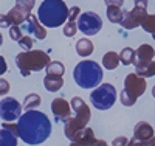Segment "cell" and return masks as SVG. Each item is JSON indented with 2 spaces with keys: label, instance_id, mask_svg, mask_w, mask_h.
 Returning <instances> with one entry per match:
<instances>
[{
  "label": "cell",
  "instance_id": "obj_27",
  "mask_svg": "<svg viewBox=\"0 0 155 146\" xmlns=\"http://www.w3.org/2000/svg\"><path fill=\"white\" fill-rule=\"evenodd\" d=\"M141 28H143L146 33L153 34L155 33V14H147L141 23Z\"/></svg>",
  "mask_w": 155,
  "mask_h": 146
},
{
  "label": "cell",
  "instance_id": "obj_15",
  "mask_svg": "<svg viewBox=\"0 0 155 146\" xmlns=\"http://www.w3.org/2000/svg\"><path fill=\"white\" fill-rule=\"evenodd\" d=\"M65 124H64V134H65V137L71 141L73 140V137L79 132L81 129H84V127H87V124L82 121V120H79L78 117H70L67 121H64Z\"/></svg>",
  "mask_w": 155,
  "mask_h": 146
},
{
  "label": "cell",
  "instance_id": "obj_40",
  "mask_svg": "<svg viewBox=\"0 0 155 146\" xmlns=\"http://www.w3.org/2000/svg\"><path fill=\"white\" fill-rule=\"evenodd\" d=\"M70 146H88V144H84V143H79V141H71Z\"/></svg>",
  "mask_w": 155,
  "mask_h": 146
},
{
  "label": "cell",
  "instance_id": "obj_32",
  "mask_svg": "<svg viewBox=\"0 0 155 146\" xmlns=\"http://www.w3.org/2000/svg\"><path fill=\"white\" fill-rule=\"evenodd\" d=\"M127 146H155V137H152L150 140H146V141H140L137 138H132V140H129Z\"/></svg>",
  "mask_w": 155,
  "mask_h": 146
},
{
  "label": "cell",
  "instance_id": "obj_33",
  "mask_svg": "<svg viewBox=\"0 0 155 146\" xmlns=\"http://www.w3.org/2000/svg\"><path fill=\"white\" fill-rule=\"evenodd\" d=\"M127 144H129V140H127V137H124V135L115 137V140L112 141V146H127Z\"/></svg>",
  "mask_w": 155,
  "mask_h": 146
},
{
  "label": "cell",
  "instance_id": "obj_30",
  "mask_svg": "<svg viewBox=\"0 0 155 146\" xmlns=\"http://www.w3.org/2000/svg\"><path fill=\"white\" fill-rule=\"evenodd\" d=\"M34 2L36 0H17V6H20L27 14H31V9L34 8Z\"/></svg>",
  "mask_w": 155,
  "mask_h": 146
},
{
  "label": "cell",
  "instance_id": "obj_24",
  "mask_svg": "<svg viewBox=\"0 0 155 146\" xmlns=\"http://www.w3.org/2000/svg\"><path fill=\"white\" fill-rule=\"evenodd\" d=\"M41 103H42V98L39 97L37 93H30L23 100V109L25 110H34L36 107L41 106Z\"/></svg>",
  "mask_w": 155,
  "mask_h": 146
},
{
  "label": "cell",
  "instance_id": "obj_38",
  "mask_svg": "<svg viewBox=\"0 0 155 146\" xmlns=\"http://www.w3.org/2000/svg\"><path fill=\"white\" fill-rule=\"evenodd\" d=\"M0 62H2V67H0V72H2V75L6 72V61H5V58L2 56L0 58Z\"/></svg>",
  "mask_w": 155,
  "mask_h": 146
},
{
  "label": "cell",
  "instance_id": "obj_16",
  "mask_svg": "<svg viewBox=\"0 0 155 146\" xmlns=\"http://www.w3.org/2000/svg\"><path fill=\"white\" fill-rule=\"evenodd\" d=\"M152 137H155L153 134V127L146 123V121H138L134 127V138L140 140V141H146V140H150Z\"/></svg>",
  "mask_w": 155,
  "mask_h": 146
},
{
  "label": "cell",
  "instance_id": "obj_3",
  "mask_svg": "<svg viewBox=\"0 0 155 146\" xmlns=\"http://www.w3.org/2000/svg\"><path fill=\"white\" fill-rule=\"evenodd\" d=\"M102 67L95 61H81L73 70V79L81 89L98 87L102 81Z\"/></svg>",
  "mask_w": 155,
  "mask_h": 146
},
{
  "label": "cell",
  "instance_id": "obj_5",
  "mask_svg": "<svg viewBox=\"0 0 155 146\" xmlns=\"http://www.w3.org/2000/svg\"><path fill=\"white\" fill-rule=\"evenodd\" d=\"M146 79L137 73H129L124 79V90L121 92V103L126 107H132L138 97L146 92Z\"/></svg>",
  "mask_w": 155,
  "mask_h": 146
},
{
  "label": "cell",
  "instance_id": "obj_20",
  "mask_svg": "<svg viewBox=\"0 0 155 146\" xmlns=\"http://www.w3.org/2000/svg\"><path fill=\"white\" fill-rule=\"evenodd\" d=\"M95 140H96V138H95V132H93V129L84 127V129H81V131L73 137L71 141H79V143H84V144H88V146H90Z\"/></svg>",
  "mask_w": 155,
  "mask_h": 146
},
{
  "label": "cell",
  "instance_id": "obj_14",
  "mask_svg": "<svg viewBox=\"0 0 155 146\" xmlns=\"http://www.w3.org/2000/svg\"><path fill=\"white\" fill-rule=\"evenodd\" d=\"M71 107H73V110L76 114L74 117H78L85 124H88L90 118H92V112H90V107L85 104V101L81 97H73L71 98Z\"/></svg>",
  "mask_w": 155,
  "mask_h": 146
},
{
  "label": "cell",
  "instance_id": "obj_10",
  "mask_svg": "<svg viewBox=\"0 0 155 146\" xmlns=\"http://www.w3.org/2000/svg\"><path fill=\"white\" fill-rule=\"evenodd\" d=\"M19 131L17 124H11L8 121L2 123V131H0V146H17L19 140Z\"/></svg>",
  "mask_w": 155,
  "mask_h": 146
},
{
  "label": "cell",
  "instance_id": "obj_35",
  "mask_svg": "<svg viewBox=\"0 0 155 146\" xmlns=\"http://www.w3.org/2000/svg\"><path fill=\"white\" fill-rule=\"evenodd\" d=\"M79 12H81L79 6H73V8H70V16H68V20L74 22V20H76V17H78V14H79Z\"/></svg>",
  "mask_w": 155,
  "mask_h": 146
},
{
  "label": "cell",
  "instance_id": "obj_25",
  "mask_svg": "<svg viewBox=\"0 0 155 146\" xmlns=\"http://www.w3.org/2000/svg\"><path fill=\"white\" fill-rule=\"evenodd\" d=\"M120 58H121V64H124V65L135 64V61H137V51L134 48H130V47H126V48L121 50Z\"/></svg>",
  "mask_w": 155,
  "mask_h": 146
},
{
  "label": "cell",
  "instance_id": "obj_42",
  "mask_svg": "<svg viewBox=\"0 0 155 146\" xmlns=\"http://www.w3.org/2000/svg\"><path fill=\"white\" fill-rule=\"evenodd\" d=\"M152 36H153V41H155V33H153V34H152Z\"/></svg>",
  "mask_w": 155,
  "mask_h": 146
},
{
  "label": "cell",
  "instance_id": "obj_17",
  "mask_svg": "<svg viewBox=\"0 0 155 146\" xmlns=\"http://www.w3.org/2000/svg\"><path fill=\"white\" fill-rule=\"evenodd\" d=\"M44 86L48 92H58L64 87V78L59 75H47L44 78Z\"/></svg>",
  "mask_w": 155,
  "mask_h": 146
},
{
  "label": "cell",
  "instance_id": "obj_31",
  "mask_svg": "<svg viewBox=\"0 0 155 146\" xmlns=\"http://www.w3.org/2000/svg\"><path fill=\"white\" fill-rule=\"evenodd\" d=\"M19 45H20V48L22 50H25V51H30L31 48H33V39L30 37V34L28 36H23L20 41H19Z\"/></svg>",
  "mask_w": 155,
  "mask_h": 146
},
{
  "label": "cell",
  "instance_id": "obj_28",
  "mask_svg": "<svg viewBox=\"0 0 155 146\" xmlns=\"http://www.w3.org/2000/svg\"><path fill=\"white\" fill-rule=\"evenodd\" d=\"M78 25L74 23V22H71V20H68L65 25H64V34H65L67 37H73L76 33H78Z\"/></svg>",
  "mask_w": 155,
  "mask_h": 146
},
{
  "label": "cell",
  "instance_id": "obj_4",
  "mask_svg": "<svg viewBox=\"0 0 155 146\" xmlns=\"http://www.w3.org/2000/svg\"><path fill=\"white\" fill-rule=\"evenodd\" d=\"M51 62L48 53L42 50H30L22 51L16 56V64L22 73V76H30L31 72H41L47 69V65Z\"/></svg>",
  "mask_w": 155,
  "mask_h": 146
},
{
  "label": "cell",
  "instance_id": "obj_41",
  "mask_svg": "<svg viewBox=\"0 0 155 146\" xmlns=\"http://www.w3.org/2000/svg\"><path fill=\"white\" fill-rule=\"evenodd\" d=\"M152 97H153V98H155V86H153V87H152Z\"/></svg>",
  "mask_w": 155,
  "mask_h": 146
},
{
  "label": "cell",
  "instance_id": "obj_8",
  "mask_svg": "<svg viewBox=\"0 0 155 146\" xmlns=\"http://www.w3.org/2000/svg\"><path fill=\"white\" fill-rule=\"evenodd\" d=\"M22 109L23 104H20L17 100L11 98V97H5L2 98L0 103V117H2V121H14L17 118L22 117Z\"/></svg>",
  "mask_w": 155,
  "mask_h": 146
},
{
  "label": "cell",
  "instance_id": "obj_11",
  "mask_svg": "<svg viewBox=\"0 0 155 146\" xmlns=\"http://www.w3.org/2000/svg\"><path fill=\"white\" fill-rule=\"evenodd\" d=\"M71 103H67L64 98H54L51 101V112L58 121H67L71 117Z\"/></svg>",
  "mask_w": 155,
  "mask_h": 146
},
{
  "label": "cell",
  "instance_id": "obj_22",
  "mask_svg": "<svg viewBox=\"0 0 155 146\" xmlns=\"http://www.w3.org/2000/svg\"><path fill=\"white\" fill-rule=\"evenodd\" d=\"M76 53L79 56H82V58L90 56L93 53V42L90 41V39H87V37L81 39V41H78V44H76Z\"/></svg>",
  "mask_w": 155,
  "mask_h": 146
},
{
  "label": "cell",
  "instance_id": "obj_1",
  "mask_svg": "<svg viewBox=\"0 0 155 146\" xmlns=\"http://www.w3.org/2000/svg\"><path fill=\"white\" fill-rule=\"evenodd\" d=\"M19 137L23 143L36 146L44 143L51 134L50 118L39 110H27L17 121Z\"/></svg>",
  "mask_w": 155,
  "mask_h": 146
},
{
  "label": "cell",
  "instance_id": "obj_21",
  "mask_svg": "<svg viewBox=\"0 0 155 146\" xmlns=\"http://www.w3.org/2000/svg\"><path fill=\"white\" fill-rule=\"evenodd\" d=\"M120 62H121V58L115 51H109L102 56V67L107 70H115L120 65Z\"/></svg>",
  "mask_w": 155,
  "mask_h": 146
},
{
  "label": "cell",
  "instance_id": "obj_9",
  "mask_svg": "<svg viewBox=\"0 0 155 146\" xmlns=\"http://www.w3.org/2000/svg\"><path fill=\"white\" fill-rule=\"evenodd\" d=\"M146 9L147 8L135 5V8L132 11H124V17H123V22L120 25L124 30H134V28H137V26H141L144 17L147 16Z\"/></svg>",
  "mask_w": 155,
  "mask_h": 146
},
{
  "label": "cell",
  "instance_id": "obj_36",
  "mask_svg": "<svg viewBox=\"0 0 155 146\" xmlns=\"http://www.w3.org/2000/svg\"><path fill=\"white\" fill-rule=\"evenodd\" d=\"M104 2L107 3V6H110V5H115V6H121V5L124 3V0H104Z\"/></svg>",
  "mask_w": 155,
  "mask_h": 146
},
{
  "label": "cell",
  "instance_id": "obj_39",
  "mask_svg": "<svg viewBox=\"0 0 155 146\" xmlns=\"http://www.w3.org/2000/svg\"><path fill=\"white\" fill-rule=\"evenodd\" d=\"M135 5L143 6V8H147V0H135Z\"/></svg>",
  "mask_w": 155,
  "mask_h": 146
},
{
  "label": "cell",
  "instance_id": "obj_18",
  "mask_svg": "<svg viewBox=\"0 0 155 146\" xmlns=\"http://www.w3.org/2000/svg\"><path fill=\"white\" fill-rule=\"evenodd\" d=\"M135 73L143 76V78H150L155 76V62L149 61V62H135Z\"/></svg>",
  "mask_w": 155,
  "mask_h": 146
},
{
  "label": "cell",
  "instance_id": "obj_2",
  "mask_svg": "<svg viewBox=\"0 0 155 146\" xmlns=\"http://www.w3.org/2000/svg\"><path fill=\"white\" fill-rule=\"evenodd\" d=\"M70 8L64 0H44L37 9V17L44 26L58 28L68 20Z\"/></svg>",
  "mask_w": 155,
  "mask_h": 146
},
{
  "label": "cell",
  "instance_id": "obj_29",
  "mask_svg": "<svg viewBox=\"0 0 155 146\" xmlns=\"http://www.w3.org/2000/svg\"><path fill=\"white\" fill-rule=\"evenodd\" d=\"M9 37L12 39V41H20V39L23 37V33H22V28L20 25H12L9 28Z\"/></svg>",
  "mask_w": 155,
  "mask_h": 146
},
{
  "label": "cell",
  "instance_id": "obj_6",
  "mask_svg": "<svg viewBox=\"0 0 155 146\" xmlns=\"http://www.w3.org/2000/svg\"><path fill=\"white\" fill-rule=\"evenodd\" d=\"M115 100H116V89L109 83H102L90 93V101L99 110L110 109L115 104Z\"/></svg>",
  "mask_w": 155,
  "mask_h": 146
},
{
  "label": "cell",
  "instance_id": "obj_12",
  "mask_svg": "<svg viewBox=\"0 0 155 146\" xmlns=\"http://www.w3.org/2000/svg\"><path fill=\"white\" fill-rule=\"evenodd\" d=\"M28 14L25 12L20 6H14L11 8L5 16H2V28H6V26H12V25H22L25 20H27Z\"/></svg>",
  "mask_w": 155,
  "mask_h": 146
},
{
  "label": "cell",
  "instance_id": "obj_23",
  "mask_svg": "<svg viewBox=\"0 0 155 146\" xmlns=\"http://www.w3.org/2000/svg\"><path fill=\"white\" fill-rule=\"evenodd\" d=\"M123 17H124V11L121 9V6H115V5L107 6V19L112 23H121Z\"/></svg>",
  "mask_w": 155,
  "mask_h": 146
},
{
  "label": "cell",
  "instance_id": "obj_13",
  "mask_svg": "<svg viewBox=\"0 0 155 146\" xmlns=\"http://www.w3.org/2000/svg\"><path fill=\"white\" fill-rule=\"evenodd\" d=\"M25 28H27L28 34H34L39 41L47 37V30L42 25V22L39 20V17H36L34 14H28L27 20H25Z\"/></svg>",
  "mask_w": 155,
  "mask_h": 146
},
{
  "label": "cell",
  "instance_id": "obj_26",
  "mask_svg": "<svg viewBox=\"0 0 155 146\" xmlns=\"http://www.w3.org/2000/svg\"><path fill=\"white\" fill-rule=\"evenodd\" d=\"M65 73V67L61 61H51L48 65H47V75H59L62 76Z\"/></svg>",
  "mask_w": 155,
  "mask_h": 146
},
{
  "label": "cell",
  "instance_id": "obj_34",
  "mask_svg": "<svg viewBox=\"0 0 155 146\" xmlns=\"http://www.w3.org/2000/svg\"><path fill=\"white\" fill-rule=\"evenodd\" d=\"M8 92H9V84H8V81H6V79H0V97H5L6 93H8Z\"/></svg>",
  "mask_w": 155,
  "mask_h": 146
},
{
  "label": "cell",
  "instance_id": "obj_7",
  "mask_svg": "<svg viewBox=\"0 0 155 146\" xmlns=\"http://www.w3.org/2000/svg\"><path fill=\"white\" fill-rule=\"evenodd\" d=\"M78 28L85 36H95L102 28V19L93 11L82 12L78 19Z\"/></svg>",
  "mask_w": 155,
  "mask_h": 146
},
{
  "label": "cell",
  "instance_id": "obj_37",
  "mask_svg": "<svg viewBox=\"0 0 155 146\" xmlns=\"http://www.w3.org/2000/svg\"><path fill=\"white\" fill-rule=\"evenodd\" d=\"M90 146H109V144H107V141H104V140H95Z\"/></svg>",
  "mask_w": 155,
  "mask_h": 146
},
{
  "label": "cell",
  "instance_id": "obj_19",
  "mask_svg": "<svg viewBox=\"0 0 155 146\" xmlns=\"http://www.w3.org/2000/svg\"><path fill=\"white\" fill-rule=\"evenodd\" d=\"M153 56H155L153 47L149 44H143L137 50V61L135 62H149V61H153Z\"/></svg>",
  "mask_w": 155,
  "mask_h": 146
}]
</instances>
